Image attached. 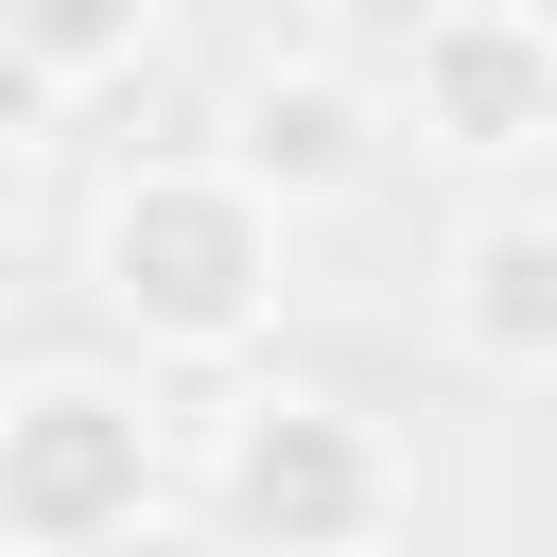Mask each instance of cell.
Masks as SVG:
<instances>
[{
	"label": "cell",
	"mask_w": 557,
	"mask_h": 557,
	"mask_svg": "<svg viewBox=\"0 0 557 557\" xmlns=\"http://www.w3.org/2000/svg\"><path fill=\"white\" fill-rule=\"evenodd\" d=\"M104 313L174 366H226L261 313H278V191H244L226 157H157L104 191Z\"/></svg>",
	"instance_id": "1"
},
{
	"label": "cell",
	"mask_w": 557,
	"mask_h": 557,
	"mask_svg": "<svg viewBox=\"0 0 557 557\" xmlns=\"http://www.w3.org/2000/svg\"><path fill=\"white\" fill-rule=\"evenodd\" d=\"M209 505L244 557H366L383 540V435L348 400H244L209 435Z\"/></svg>",
	"instance_id": "2"
},
{
	"label": "cell",
	"mask_w": 557,
	"mask_h": 557,
	"mask_svg": "<svg viewBox=\"0 0 557 557\" xmlns=\"http://www.w3.org/2000/svg\"><path fill=\"white\" fill-rule=\"evenodd\" d=\"M139 505H157V418H139V383L52 366V383L0 400V540L70 557V540H104V522H139Z\"/></svg>",
	"instance_id": "3"
},
{
	"label": "cell",
	"mask_w": 557,
	"mask_h": 557,
	"mask_svg": "<svg viewBox=\"0 0 557 557\" xmlns=\"http://www.w3.org/2000/svg\"><path fill=\"white\" fill-rule=\"evenodd\" d=\"M418 139H453V157H540L557 139V17H522V0H453V17H418Z\"/></svg>",
	"instance_id": "4"
},
{
	"label": "cell",
	"mask_w": 557,
	"mask_h": 557,
	"mask_svg": "<svg viewBox=\"0 0 557 557\" xmlns=\"http://www.w3.org/2000/svg\"><path fill=\"white\" fill-rule=\"evenodd\" d=\"M226 174L278 191V209L348 191V174H366V87H348V70H244V104H226Z\"/></svg>",
	"instance_id": "5"
},
{
	"label": "cell",
	"mask_w": 557,
	"mask_h": 557,
	"mask_svg": "<svg viewBox=\"0 0 557 557\" xmlns=\"http://www.w3.org/2000/svg\"><path fill=\"white\" fill-rule=\"evenodd\" d=\"M453 348L470 366H557V209H487L453 244Z\"/></svg>",
	"instance_id": "6"
},
{
	"label": "cell",
	"mask_w": 557,
	"mask_h": 557,
	"mask_svg": "<svg viewBox=\"0 0 557 557\" xmlns=\"http://www.w3.org/2000/svg\"><path fill=\"white\" fill-rule=\"evenodd\" d=\"M0 35L52 70V87H104V70H139V35H157V0H0Z\"/></svg>",
	"instance_id": "7"
},
{
	"label": "cell",
	"mask_w": 557,
	"mask_h": 557,
	"mask_svg": "<svg viewBox=\"0 0 557 557\" xmlns=\"http://www.w3.org/2000/svg\"><path fill=\"white\" fill-rule=\"evenodd\" d=\"M52 104H70V87H52V70H35V52H17V35H0V122H17V139H35V122H52Z\"/></svg>",
	"instance_id": "8"
},
{
	"label": "cell",
	"mask_w": 557,
	"mask_h": 557,
	"mask_svg": "<svg viewBox=\"0 0 557 557\" xmlns=\"http://www.w3.org/2000/svg\"><path fill=\"white\" fill-rule=\"evenodd\" d=\"M70 557H209V540H191V522H157V505H139V522H104V540H70Z\"/></svg>",
	"instance_id": "9"
},
{
	"label": "cell",
	"mask_w": 557,
	"mask_h": 557,
	"mask_svg": "<svg viewBox=\"0 0 557 557\" xmlns=\"http://www.w3.org/2000/svg\"><path fill=\"white\" fill-rule=\"evenodd\" d=\"M17 191H35V139L0 122V244H17Z\"/></svg>",
	"instance_id": "10"
},
{
	"label": "cell",
	"mask_w": 557,
	"mask_h": 557,
	"mask_svg": "<svg viewBox=\"0 0 557 557\" xmlns=\"http://www.w3.org/2000/svg\"><path fill=\"white\" fill-rule=\"evenodd\" d=\"M0 557H35V540H0Z\"/></svg>",
	"instance_id": "11"
}]
</instances>
